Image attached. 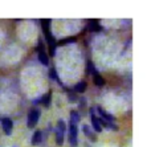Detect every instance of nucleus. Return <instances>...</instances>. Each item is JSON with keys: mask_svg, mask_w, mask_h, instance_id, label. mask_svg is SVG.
Listing matches in <instances>:
<instances>
[{"mask_svg": "<svg viewBox=\"0 0 151 147\" xmlns=\"http://www.w3.org/2000/svg\"><path fill=\"white\" fill-rule=\"evenodd\" d=\"M41 24H42V32L45 34V40L48 42V47H49V56H55L56 52V39L52 33H50V28H49V24H50V20H41Z\"/></svg>", "mask_w": 151, "mask_h": 147, "instance_id": "1", "label": "nucleus"}, {"mask_svg": "<svg viewBox=\"0 0 151 147\" xmlns=\"http://www.w3.org/2000/svg\"><path fill=\"white\" fill-rule=\"evenodd\" d=\"M65 133H66V123L64 119H60L57 122V127L55 130V137H56V142L58 146L64 145V138H65Z\"/></svg>", "mask_w": 151, "mask_h": 147, "instance_id": "2", "label": "nucleus"}, {"mask_svg": "<svg viewBox=\"0 0 151 147\" xmlns=\"http://www.w3.org/2000/svg\"><path fill=\"white\" fill-rule=\"evenodd\" d=\"M40 114H41V111H40L37 108L32 109V110L29 111V114H28V119H27V125H28L29 129H35V126H36V125L39 123Z\"/></svg>", "mask_w": 151, "mask_h": 147, "instance_id": "3", "label": "nucleus"}, {"mask_svg": "<svg viewBox=\"0 0 151 147\" xmlns=\"http://www.w3.org/2000/svg\"><path fill=\"white\" fill-rule=\"evenodd\" d=\"M69 143L72 146H77L78 143V127L76 125L69 123Z\"/></svg>", "mask_w": 151, "mask_h": 147, "instance_id": "4", "label": "nucleus"}, {"mask_svg": "<svg viewBox=\"0 0 151 147\" xmlns=\"http://www.w3.org/2000/svg\"><path fill=\"white\" fill-rule=\"evenodd\" d=\"M96 111L98 113L99 118H102L104 121H107V122H113L114 123L115 122V117L113 115V114H110L109 111H106L104 108H101V106H97L96 108Z\"/></svg>", "mask_w": 151, "mask_h": 147, "instance_id": "5", "label": "nucleus"}, {"mask_svg": "<svg viewBox=\"0 0 151 147\" xmlns=\"http://www.w3.org/2000/svg\"><path fill=\"white\" fill-rule=\"evenodd\" d=\"M89 114H90V118H91V126H93L94 131H96V133H101L104 129H102V127L99 126L98 117L96 115V109H94V108H90V109H89Z\"/></svg>", "mask_w": 151, "mask_h": 147, "instance_id": "6", "label": "nucleus"}, {"mask_svg": "<svg viewBox=\"0 0 151 147\" xmlns=\"http://www.w3.org/2000/svg\"><path fill=\"white\" fill-rule=\"evenodd\" d=\"M1 126H3V130H4L5 135H11L12 134V129H13V122L11 118H3L1 119Z\"/></svg>", "mask_w": 151, "mask_h": 147, "instance_id": "7", "label": "nucleus"}, {"mask_svg": "<svg viewBox=\"0 0 151 147\" xmlns=\"http://www.w3.org/2000/svg\"><path fill=\"white\" fill-rule=\"evenodd\" d=\"M93 81H94V85H97V86H104V85L106 84L105 78L98 73V70H96L93 73Z\"/></svg>", "mask_w": 151, "mask_h": 147, "instance_id": "8", "label": "nucleus"}, {"mask_svg": "<svg viewBox=\"0 0 151 147\" xmlns=\"http://www.w3.org/2000/svg\"><path fill=\"white\" fill-rule=\"evenodd\" d=\"M32 145L33 146H37L40 145V143L42 142V131H40V130H37V131H35V134L32 135V139H31Z\"/></svg>", "mask_w": 151, "mask_h": 147, "instance_id": "9", "label": "nucleus"}, {"mask_svg": "<svg viewBox=\"0 0 151 147\" xmlns=\"http://www.w3.org/2000/svg\"><path fill=\"white\" fill-rule=\"evenodd\" d=\"M89 29L93 32H99L102 29V27L98 20H89Z\"/></svg>", "mask_w": 151, "mask_h": 147, "instance_id": "10", "label": "nucleus"}, {"mask_svg": "<svg viewBox=\"0 0 151 147\" xmlns=\"http://www.w3.org/2000/svg\"><path fill=\"white\" fill-rule=\"evenodd\" d=\"M40 101L42 102V105H44L45 108H49L50 102H52V90H49V92L47 93V95H44L42 98H40Z\"/></svg>", "mask_w": 151, "mask_h": 147, "instance_id": "11", "label": "nucleus"}, {"mask_svg": "<svg viewBox=\"0 0 151 147\" xmlns=\"http://www.w3.org/2000/svg\"><path fill=\"white\" fill-rule=\"evenodd\" d=\"M37 57H39V60H40V62L42 64V65H49V56L45 52H39L37 53Z\"/></svg>", "mask_w": 151, "mask_h": 147, "instance_id": "12", "label": "nucleus"}, {"mask_svg": "<svg viewBox=\"0 0 151 147\" xmlns=\"http://www.w3.org/2000/svg\"><path fill=\"white\" fill-rule=\"evenodd\" d=\"M86 86H88V84H86V81H80L77 85L74 86V93L77 94V93H83L86 90Z\"/></svg>", "mask_w": 151, "mask_h": 147, "instance_id": "13", "label": "nucleus"}, {"mask_svg": "<svg viewBox=\"0 0 151 147\" xmlns=\"http://www.w3.org/2000/svg\"><path fill=\"white\" fill-rule=\"evenodd\" d=\"M80 119H81V117H80V114H78V111L72 110V111H70V123L77 126L78 122H80Z\"/></svg>", "mask_w": 151, "mask_h": 147, "instance_id": "14", "label": "nucleus"}, {"mask_svg": "<svg viewBox=\"0 0 151 147\" xmlns=\"http://www.w3.org/2000/svg\"><path fill=\"white\" fill-rule=\"evenodd\" d=\"M82 131H83V134H85L86 137L90 138L91 141H96V137L93 135V133H91V129L88 126V125H83V126H82Z\"/></svg>", "mask_w": 151, "mask_h": 147, "instance_id": "15", "label": "nucleus"}, {"mask_svg": "<svg viewBox=\"0 0 151 147\" xmlns=\"http://www.w3.org/2000/svg\"><path fill=\"white\" fill-rule=\"evenodd\" d=\"M49 77L53 80V81H56L57 84L61 85V80H60V77H58V74H57V72H56L55 68H52V69L49 70Z\"/></svg>", "mask_w": 151, "mask_h": 147, "instance_id": "16", "label": "nucleus"}, {"mask_svg": "<svg viewBox=\"0 0 151 147\" xmlns=\"http://www.w3.org/2000/svg\"><path fill=\"white\" fill-rule=\"evenodd\" d=\"M96 66L93 65V62L91 61H86V74H93L94 72H96Z\"/></svg>", "mask_w": 151, "mask_h": 147, "instance_id": "17", "label": "nucleus"}, {"mask_svg": "<svg viewBox=\"0 0 151 147\" xmlns=\"http://www.w3.org/2000/svg\"><path fill=\"white\" fill-rule=\"evenodd\" d=\"M68 97H69V101H70L72 103L77 102V94H76L74 92H72V90H69V92H68Z\"/></svg>", "mask_w": 151, "mask_h": 147, "instance_id": "18", "label": "nucleus"}, {"mask_svg": "<svg viewBox=\"0 0 151 147\" xmlns=\"http://www.w3.org/2000/svg\"><path fill=\"white\" fill-rule=\"evenodd\" d=\"M73 41H74V39L70 37V39H68V40H63V41H60V44H68V42H73Z\"/></svg>", "mask_w": 151, "mask_h": 147, "instance_id": "19", "label": "nucleus"}]
</instances>
